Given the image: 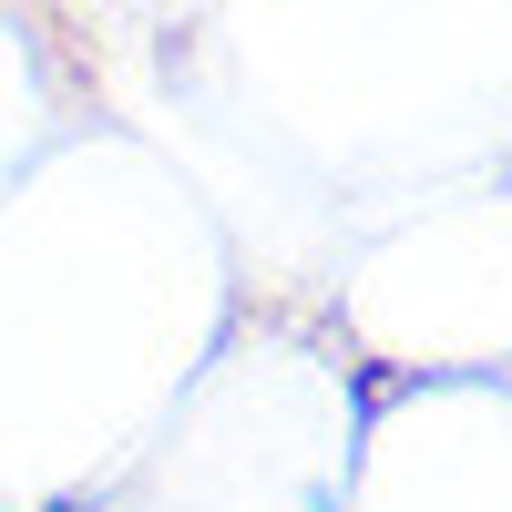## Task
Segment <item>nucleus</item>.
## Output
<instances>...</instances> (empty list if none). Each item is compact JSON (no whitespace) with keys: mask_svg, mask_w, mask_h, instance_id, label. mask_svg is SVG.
<instances>
[{"mask_svg":"<svg viewBox=\"0 0 512 512\" xmlns=\"http://www.w3.org/2000/svg\"><path fill=\"white\" fill-rule=\"evenodd\" d=\"M308 512H338V502H328V492H318V502H308Z\"/></svg>","mask_w":512,"mask_h":512,"instance_id":"obj_1","label":"nucleus"}]
</instances>
